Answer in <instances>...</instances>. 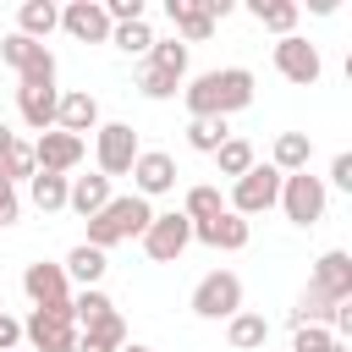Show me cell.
<instances>
[{
    "label": "cell",
    "instance_id": "f546056e",
    "mask_svg": "<svg viewBox=\"0 0 352 352\" xmlns=\"http://www.w3.org/2000/svg\"><path fill=\"white\" fill-rule=\"evenodd\" d=\"M104 314H116V302H110V297H104L99 286H82V292L72 297V324H77V330H88V324H99Z\"/></svg>",
    "mask_w": 352,
    "mask_h": 352
},
{
    "label": "cell",
    "instance_id": "f35d334b",
    "mask_svg": "<svg viewBox=\"0 0 352 352\" xmlns=\"http://www.w3.org/2000/svg\"><path fill=\"white\" fill-rule=\"evenodd\" d=\"M22 214V198H16V187L6 182V170H0V226H11Z\"/></svg>",
    "mask_w": 352,
    "mask_h": 352
},
{
    "label": "cell",
    "instance_id": "7bdbcfd3",
    "mask_svg": "<svg viewBox=\"0 0 352 352\" xmlns=\"http://www.w3.org/2000/svg\"><path fill=\"white\" fill-rule=\"evenodd\" d=\"M330 352H346V341H336V346H330Z\"/></svg>",
    "mask_w": 352,
    "mask_h": 352
},
{
    "label": "cell",
    "instance_id": "4fadbf2b",
    "mask_svg": "<svg viewBox=\"0 0 352 352\" xmlns=\"http://www.w3.org/2000/svg\"><path fill=\"white\" fill-rule=\"evenodd\" d=\"M308 286H314V292H324L330 302H352V253H341V248L319 253V258H314Z\"/></svg>",
    "mask_w": 352,
    "mask_h": 352
},
{
    "label": "cell",
    "instance_id": "4dcf8cb0",
    "mask_svg": "<svg viewBox=\"0 0 352 352\" xmlns=\"http://www.w3.org/2000/svg\"><path fill=\"white\" fill-rule=\"evenodd\" d=\"M330 314H336V302H330L324 292L302 286V297H297V308H292V330H302V324H324V330H330Z\"/></svg>",
    "mask_w": 352,
    "mask_h": 352
},
{
    "label": "cell",
    "instance_id": "ac0fdd59",
    "mask_svg": "<svg viewBox=\"0 0 352 352\" xmlns=\"http://www.w3.org/2000/svg\"><path fill=\"white\" fill-rule=\"evenodd\" d=\"M165 16H170V28H176L182 44H204L214 33V16L204 11V0H165Z\"/></svg>",
    "mask_w": 352,
    "mask_h": 352
},
{
    "label": "cell",
    "instance_id": "8992f818",
    "mask_svg": "<svg viewBox=\"0 0 352 352\" xmlns=\"http://www.w3.org/2000/svg\"><path fill=\"white\" fill-rule=\"evenodd\" d=\"M138 242H143V253H148L154 264H176V258L192 248V220H187L182 209H170V214H154V220H148V231H143Z\"/></svg>",
    "mask_w": 352,
    "mask_h": 352
},
{
    "label": "cell",
    "instance_id": "d6986e66",
    "mask_svg": "<svg viewBox=\"0 0 352 352\" xmlns=\"http://www.w3.org/2000/svg\"><path fill=\"white\" fill-rule=\"evenodd\" d=\"M110 198H116V192H110V176H99V170H94V176H72V187H66V209L82 214V220H94Z\"/></svg>",
    "mask_w": 352,
    "mask_h": 352
},
{
    "label": "cell",
    "instance_id": "603a6c76",
    "mask_svg": "<svg viewBox=\"0 0 352 352\" xmlns=\"http://www.w3.org/2000/svg\"><path fill=\"white\" fill-rule=\"evenodd\" d=\"M126 346V319L121 314H104L99 324L77 330V352H121Z\"/></svg>",
    "mask_w": 352,
    "mask_h": 352
},
{
    "label": "cell",
    "instance_id": "3957f363",
    "mask_svg": "<svg viewBox=\"0 0 352 352\" xmlns=\"http://www.w3.org/2000/svg\"><path fill=\"white\" fill-rule=\"evenodd\" d=\"M0 60L16 72V88H55V55H50V44H33L22 33H6L0 38Z\"/></svg>",
    "mask_w": 352,
    "mask_h": 352
},
{
    "label": "cell",
    "instance_id": "8fae6325",
    "mask_svg": "<svg viewBox=\"0 0 352 352\" xmlns=\"http://www.w3.org/2000/svg\"><path fill=\"white\" fill-rule=\"evenodd\" d=\"M82 154H88V138H72V132H38V143H33V165L44 170V176H72L77 165H82Z\"/></svg>",
    "mask_w": 352,
    "mask_h": 352
},
{
    "label": "cell",
    "instance_id": "484cf974",
    "mask_svg": "<svg viewBox=\"0 0 352 352\" xmlns=\"http://www.w3.org/2000/svg\"><path fill=\"white\" fill-rule=\"evenodd\" d=\"M66 280H77V286H99L104 280V270H110V258L99 253V248H88V242H77L72 253H66Z\"/></svg>",
    "mask_w": 352,
    "mask_h": 352
},
{
    "label": "cell",
    "instance_id": "f1b7e54d",
    "mask_svg": "<svg viewBox=\"0 0 352 352\" xmlns=\"http://www.w3.org/2000/svg\"><path fill=\"white\" fill-rule=\"evenodd\" d=\"M226 209V198H220V187H209V182H198V187H187V198H182V214L192 220V226H204V220H214Z\"/></svg>",
    "mask_w": 352,
    "mask_h": 352
},
{
    "label": "cell",
    "instance_id": "7a4b0ae2",
    "mask_svg": "<svg viewBox=\"0 0 352 352\" xmlns=\"http://www.w3.org/2000/svg\"><path fill=\"white\" fill-rule=\"evenodd\" d=\"M148 220H154L148 198H138V192H126V198H110V204H104L94 220H82V226H88V248L110 253L116 242H132V236H143V231H148Z\"/></svg>",
    "mask_w": 352,
    "mask_h": 352
},
{
    "label": "cell",
    "instance_id": "ba28073f",
    "mask_svg": "<svg viewBox=\"0 0 352 352\" xmlns=\"http://www.w3.org/2000/svg\"><path fill=\"white\" fill-rule=\"evenodd\" d=\"M132 160H138V132L126 121H99V132H94V165H99V176H126Z\"/></svg>",
    "mask_w": 352,
    "mask_h": 352
},
{
    "label": "cell",
    "instance_id": "e0dca14e",
    "mask_svg": "<svg viewBox=\"0 0 352 352\" xmlns=\"http://www.w3.org/2000/svg\"><path fill=\"white\" fill-rule=\"evenodd\" d=\"M55 132H72V138H82V132H99V99H94L88 88H72V94H60V104H55Z\"/></svg>",
    "mask_w": 352,
    "mask_h": 352
},
{
    "label": "cell",
    "instance_id": "ee69618b",
    "mask_svg": "<svg viewBox=\"0 0 352 352\" xmlns=\"http://www.w3.org/2000/svg\"><path fill=\"white\" fill-rule=\"evenodd\" d=\"M0 314H6V297H0Z\"/></svg>",
    "mask_w": 352,
    "mask_h": 352
},
{
    "label": "cell",
    "instance_id": "83f0119b",
    "mask_svg": "<svg viewBox=\"0 0 352 352\" xmlns=\"http://www.w3.org/2000/svg\"><path fill=\"white\" fill-rule=\"evenodd\" d=\"M214 165H220V176L236 182V176H248L258 160H253V143H248V138H226V143L214 148Z\"/></svg>",
    "mask_w": 352,
    "mask_h": 352
},
{
    "label": "cell",
    "instance_id": "74e56055",
    "mask_svg": "<svg viewBox=\"0 0 352 352\" xmlns=\"http://www.w3.org/2000/svg\"><path fill=\"white\" fill-rule=\"evenodd\" d=\"M330 187H341V192H352V154H346V148H341V154L330 160ZM330 187H324V192H330Z\"/></svg>",
    "mask_w": 352,
    "mask_h": 352
},
{
    "label": "cell",
    "instance_id": "5bb4252c",
    "mask_svg": "<svg viewBox=\"0 0 352 352\" xmlns=\"http://www.w3.org/2000/svg\"><path fill=\"white\" fill-rule=\"evenodd\" d=\"M22 292L33 297V308L72 302V280H66V270H60V264H50V258H38V264H28V270H22Z\"/></svg>",
    "mask_w": 352,
    "mask_h": 352
},
{
    "label": "cell",
    "instance_id": "1f68e13d",
    "mask_svg": "<svg viewBox=\"0 0 352 352\" xmlns=\"http://www.w3.org/2000/svg\"><path fill=\"white\" fill-rule=\"evenodd\" d=\"M148 66L182 82V77H187V44H182V38H154V50H148Z\"/></svg>",
    "mask_w": 352,
    "mask_h": 352
},
{
    "label": "cell",
    "instance_id": "60d3db41",
    "mask_svg": "<svg viewBox=\"0 0 352 352\" xmlns=\"http://www.w3.org/2000/svg\"><path fill=\"white\" fill-rule=\"evenodd\" d=\"M11 143H16V132H11V126H6V121H0V154H6V148H11Z\"/></svg>",
    "mask_w": 352,
    "mask_h": 352
},
{
    "label": "cell",
    "instance_id": "4316f807",
    "mask_svg": "<svg viewBox=\"0 0 352 352\" xmlns=\"http://www.w3.org/2000/svg\"><path fill=\"white\" fill-rule=\"evenodd\" d=\"M66 187H72V176H33L28 182V198H33V209L38 214H55V209H66Z\"/></svg>",
    "mask_w": 352,
    "mask_h": 352
},
{
    "label": "cell",
    "instance_id": "b9f144b4",
    "mask_svg": "<svg viewBox=\"0 0 352 352\" xmlns=\"http://www.w3.org/2000/svg\"><path fill=\"white\" fill-rule=\"evenodd\" d=\"M121 352H154V346H143V341H126V346H121Z\"/></svg>",
    "mask_w": 352,
    "mask_h": 352
},
{
    "label": "cell",
    "instance_id": "6da1fadb",
    "mask_svg": "<svg viewBox=\"0 0 352 352\" xmlns=\"http://www.w3.org/2000/svg\"><path fill=\"white\" fill-rule=\"evenodd\" d=\"M182 99H187V116L192 121H226V116H236V110L253 104V72L248 66L204 72V77H192L182 88Z\"/></svg>",
    "mask_w": 352,
    "mask_h": 352
},
{
    "label": "cell",
    "instance_id": "ffe728a7",
    "mask_svg": "<svg viewBox=\"0 0 352 352\" xmlns=\"http://www.w3.org/2000/svg\"><path fill=\"white\" fill-rule=\"evenodd\" d=\"M55 104H60V88H16V116L33 132H50L55 126Z\"/></svg>",
    "mask_w": 352,
    "mask_h": 352
},
{
    "label": "cell",
    "instance_id": "5b68a950",
    "mask_svg": "<svg viewBox=\"0 0 352 352\" xmlns=\"http://www.w3.org/2000/svg\"><path fill=\"white\" fill-rule=\"evenodd\" d=\"M275 204L286 209V220H292V226H319V220H324V204H330L324 176H314V170L280 176V198H275Z\"/></svg>",
    "mask_w": 352,
    "mask_h": 352
},
{
    "label": "cell",
    "instance_id": "44dd1931",
    "mask_svg": "<svg viewBox=\"0 0 352 352\" xmlns=\"http://www.w3.org/2000/svg\"><path fill=\"white\" fill-rule=\"evenodd\" d=\"M55 28H60V6H50V0H22V6H16V33H22V38L44 44Z\"/></svg>",
    "mask_w": 352,
    "mask_h": 352
},
{
    "label": "cell",
    "instance_id": "277c9868",
    "mask_svg": "<svg viewBox=\"0 0 352 352\" xmlns=\"http://www.w3.org/2000/svg\"><path fill=\"white\" fill-rule=\"evenodd\" d=\"M22 341L33 352H77V324H72V302L55 308H33L22 319Z\"/></svg>",
    "mask_w": 352,
    "mask_h": 352
},
{
    "label": "cell",
    "instance_id": "d4e9b609",
    "mask_svg": "<svg viewBox=\"0 0 352 352\" xmlns=\"http://www.w3.org/2000/svg\"><path fill=\"white\" fill-rule=\"evenodd\" d=\"M308 160H314V143H308V132H280V138H275V154H270V165H275L280 176H297V170H308Z\"/></svg>",
    "mask_w": 352,
    "mask_h": 352
},
{
    "label": "cell",
    "instance_id": "d590c367",
    "mask_svg": "<svg viewBox=\"0 0 352 352\" xmlns=\"http://www.w3.org/2000/svg\"><path fill=\"white\" fill-rule=\"evenodd\" d=\"M176 88H182L176 77H165V72H154V66L143 60V72H138V94H143V99L160 104V99H176Z\"/></svg>",
    "mask_w": 352,
    "mask_h": 352
},
{
    "label": "cell",
    "instance_id": "ab89813d",
    "mask_svg": "<svg viewBox=\"0 0 352 352\" xmlns=\"http://www.w3.org/2000/svg\"><path fill=\"white\" fill-rule=\"evenodd\" d=\"M16 341H22V319L0 314V352H16Z\"/></svg>",
    "mask_w": 352,
    "mask_h": 352
},
{
    "label": "cell",
    "instance_id": "7c38bea8",
    "mask_svg": "<svg viewBox=\"0 0 352 352\" xmlns=\"http://www.w3.org/2000/svg\"><path fill=\"white\" fill-rule=\"evenodd\" d=\"M126 176L138 182V198H160V192L176 187V160L165 148H138V160H132Z\"/></svg>",
    "mask_w": 352,
    "mask_h": 352
},
{
    "label": "cell",
    "instance_id": "2e32d148",
    "mask_svg": "<svg viewBox=\"0 0 352 352\" xmlns=\"http://www.w3.org/2000/svg\"><path fill=\"white\" fill-rule=\"evenodd\" d=\"M248 236H253V226H248L242 214H231V209H220L214 220L192 226V242H204V248H220V253H242V248H248Z\"/></svg>",
    "mask_w": 352,
    "mask_h": 352
},
{
    "label": "cell",
    "instance_id": "8d00e7d4",
    "mask_svg": "<svg viewBox=\"0 0 352 352\" xmlns=\"http://www.w3.org/2000/svg\"><path fill=\"white\" fill-rule=\"evenodd\" d=\"M336 346V336L324 330V324H302L297 336H292V352H330Z\"/></svg>",
    "mask_w": 352,
    "mask_h": 352
},
{
    "label": "cell",
    "instance_id": "e575fe53",
    "mask_svg": "<svg viewBox=\"0 0 352 352\" xmlns=\"http://www.w3.org/2000/svg\"><path fill=\"white\" fill-rule=\"evenodd\" d=\"M226 138H231L226 121H187V148H198V154H214Z\"/></svg>",
    "mask_w": 352,
    "mask_h": 352
},
{
    "label": "cell",
    "instance_id": "836d02e7",
    "mask_svg": "<svg viewBox=\"0 0 352 352\" xmlns=\"http://www.w3.org/2000/svg\"><path fill=\"white\" fill-rule=\"evenodd\" d=\"M0 170H6V182H11V187H16V182H33V176H38V165H33V143H22V138H16V143L0 154Z\"/></svg>",
    "mask_w": 352,
    "mask_h": 352
},
{
    "label": "cell",
    "instance_id": "d6a6232c",
    "mask_svg": "<svg viewBox=\"0 0 352 352\" xmlns=\"http://www.w3.org/2000/svg\"><path fill=\"white\" fill-rule=\"evenodd\" d=\"M110 44L126 50V55H148V50H154V28H148V16H143V22H121V28H110Z\"/></svg>",
    "mask_w": 352,
    "mask_h": 352
},
{
    "label": "cell",
    "instance_id": "cb8c5ba5",
    "mask_svg": "<svg viewBox=\"0 0 352 352\" xmlns=\"http://www.w3.org/2000/svg\"><path fill=\"white\" fill-rule=\"evenodd\" d=\"M248 11H253V22H258V28H270L275 38H286V33L297 28V16H302V6H297V0H248Z\"/></svg>",
    "mask_w": 352,
    "mask_h": 352
},
{
    "label": "cell",
    "instance_id": "9a60e30c",
    "mask_svg": "<svg viewBox=\"0 0 352 352\" xmlns=\"http://www.w3.org/2000/svg\"><path fill=\"white\" fill-rule=\"evenodd\" d=\"M60 28H66L77 44H110V16H104L99 0H72V6L60 11Z\"/></svg>",
    "mask_w": 352,
    "mask_h": 352
},
{
    "label": "cell",
    "instance_id": "7402d4cb",
    "mask_svg": "<svg viewBox=\"0 0 352 352\" xmlns=\"http://www.w3.org/2000/svg\"><path fill=\"white\" fill-rule=\"evenodd\" d=\"M226 341H231V352H264V341H270V319L242 308V314L226 319Z\"/></svg>",
    "mask_w": 352,
    "mask_h": 352
},
{
    "label": "cell",
    "instance_id": "9c48e42d",
    "mask_svg": "<svg viewBox=\"0 0 352 352\" xmlns=\"http://www.w3.org/2000/svg\"><path fill=\"white\" fill-rule=\"evenodd\" d=\"M275 198H280V170L275 165H253L248 176H236L231 182V214H264V209H275Z\"/></svg>",
    "mask_w": 352,
    "mask_h": 352
},
{
    "label": "cell",
    "instance_id": "30bf717a",
    "mask_svg": "<svg viewBox=\"0 0 352 352\" xmlns=\"http://www.w3.org/2000/svg\"><path fill=\"white\" fill-rule=\"evenodd\" d=\"M275 72L286 82H297V88H314L319 72H324V60H319V50L302 33H286V38H275Z\"/></svg>",
    "mask_w": 352,
    "mask_h": 352
},
{
    "label": "cell",
    "instance_id": "52a82bcc",
    "mask_svg": "<svg viewBox=\"0 0 352 352\" xmlns=\"http://www.w3.org/2000/svg\"><path fill=\"white\" fill-rule=\"evenodd\" d=\"M192 314H198V319H231V314H242V275L209 270V275L192 286Z\"/></svg>",
    "mask_w": 352,
    "mask_h": 352
}]
</instances>
